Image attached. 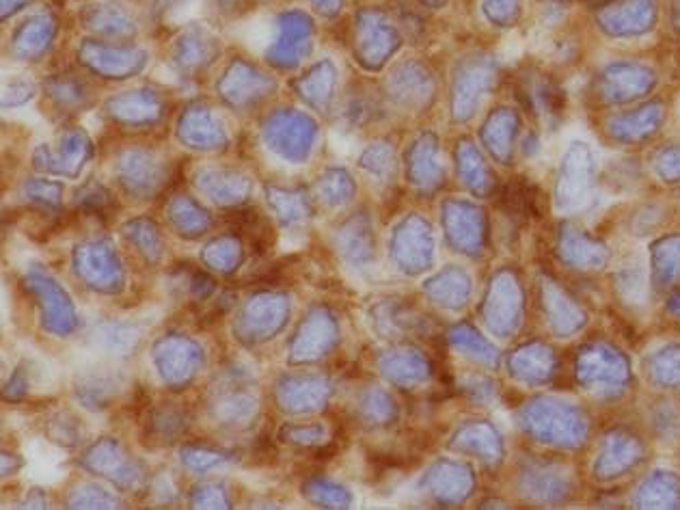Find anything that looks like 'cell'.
<instances>
[{
	"instance_id": "obj_1",
	"label": "cell",
	"mask_w": 680,
	"mask_h": 510,
	"mask_svg": "<svg viewBox=\"0 0 680 510\" xmlns=\"http://www.w3.org/2000/svg\"><path fill=\"white\" fill-rule=\"evenodd\" d=\"M618 5L614 16L607 18V22L614 24V33L644 31L652 24V0H622Z\"/></svg>"
},
{
	"instance_id": "obj_2",
	"label": "cell",
	"mask_w": 680,
	"mask_h": 510,
	"mask_svg": "<svg viewBox=\"0 0 680 510\" xmlns=\"http://www.w3.org/2000/svg\"><path fill=\"white\" fill-rule=\"evenodd\" d=\"M678 9H680V0H678Z\"/></svg>"
}]
</instances>
